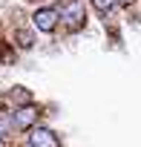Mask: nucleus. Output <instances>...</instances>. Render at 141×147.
<instances>
[{
    "instance_id": "nucleus-1",
    "label": "nucleus",
    "mask_w": 141,
    "mask_h": 147,
    "mask_svg": "<svg viewBox=\"0 0 141 147\" xmlns=\"http://www.w3.org/2000/svg\"><path fill=\"white\" fill-rule=\"evenodd\" d=\"M58 20H60V12H58L55 6H43V9H38L35 18H32L35 29H40V32H52V29L58 26Z\"/></svg>"
},
{
    "instance_id": "nucleus-2",
    "label": "nucleus",
    "mask_w": 141,
    "mask_h": 147,
    "mask_svg": "<svg viewBox=\"0 0 141 147\" xmlns=\"http://www.w3.org/2000/svg\"><path fill=\"white\" fill-rule=\"evenodd\" d=\"M58 12H60V20H66L72 29H78L84 23V6H81V0H66Z\"/></svg>"
},
{
    "instance_id": "nucleus-3",
    "label": "nucleus",
    "mask_w": 141,
    "mask_h": 147,
    "mask_svg": "<svg viewBox=\"0 0 141 147\" xmlns=\"http://www.w3.org/2000/svg\"><path fill=\"white\" fill-rule=\"evenodd\" d=\"M29 147H60V141L49 127H35L29 133Z\"/></svg>"
},
{
    "instance_id": "nucleus-4",
    "label": "nucleus",
    "mask_w": 141,
    "mask_h": 147,
    "mask_svg": "<svg viewBox=\"0 0 141 147\" xmlns=\"http://www.w3.org/2000/svg\"><path fill=\"white\" fill-rule=\"evenodd\" d=\"M12 118H15V127L23 130V127H32V124L38 121V110H35V107H20V110H15Z\"/></svg>"
},
{
    "instance_id": "nucleus-5",
    "label": "nucleus",
    "mask_w": 141,
    "mask_h": 147,
    "mask_svg": "<svg viewBox=\"0 0 141 147\" xmlns=\"http://www.w3.org/2000/svg\"><path fill=\"white\" fill-rule=\"evenodd\" d=\"M12 127H15V118H12V115H6L3 110H0V136H6Z\"/></svg>"
},
{
    "instance_id": "nucleus-6",
    "label": "nucleus",
    "mask_w": 141,
    "mask_h": 147,
    "mask_svg": "<svg viewBox=\"0 0 141 147\" xmlns=\"http://www.w3.org/2000/svg\"><path fill=\"white\" fill-rule=\"evenodd\" d=\"M112 3H115V0H92V6H95L98 12H107V9H112Z\"/></svg>"
},
{
    "instance_id": "nucleus-7",
    "label": "nucleus",
    "mask_w": 141,
    "mask_h": 147,
    "mask_svg": "<svg viewBox=\"0 0 141 147\" xmlns=\"http://www.w3.org/2000/svg\"><path fill=\"white\" fill-rule=\"evenodd\" d=\"M12 98H17V101H29V92H23V90H15V92H12Z\"/></svg>"
},
{
    "instance_id": "nucleus-8",
    "label": "nucleus",
    "mask_w": 141,
    "mask_h": 147,
    "mask_svg": "<svg viewBox=\"0 0 141 147\" xmlns=\"http://www.w3.org/2000/svg\"><path fill=\"white\" fill-rule=\"evenodd\" d=\"M121 3H130V0H121Z\"/></svg>"
}]
</instances>
